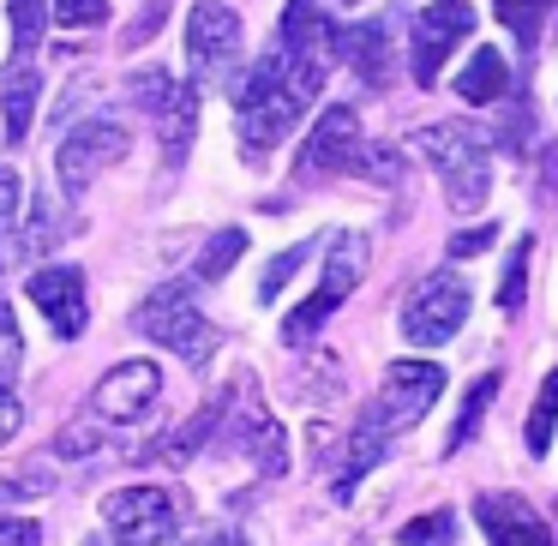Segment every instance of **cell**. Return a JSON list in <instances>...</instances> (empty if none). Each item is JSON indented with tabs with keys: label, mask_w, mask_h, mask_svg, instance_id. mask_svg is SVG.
<instances>
[{
	"label": "cell",
	"mask_w": 558,
	"mask_h": 546,
	"mask_svg": "<svg viewBox=\"0 0 558 546\" xmlns=\"http://www.w3.org/2000/svg\"><path fill=\"white\" fill-rule=\"evenodd\" d=\"M13 61H31V49L43 43V25H49V7L43 0H13Z\"/></svg>",
	"instance_id": "cell-25"
},
{
	"label": "cell",
	"mask_w": 558,
	"mask_h": 546,
	"mask_svg": "<svg viewBox=\"0 0 558 546\" xmlns=\"http://www.w3.org/2000/svg\"><path fill=\"white\" fill-rule=\"evenodd\" d=\"M493 241H498V222H481V229H462V234H450V258H481Z\"/></svg>",
	"instance_id": "cell-33"
},
{
	"label": "cell",
	"mask_w": 558,
	"mask_h": 546,
	"mask_svg": "<svg viewBox=\"0 0 558 546\" xmlns=\"http://www.w3.org/2000/svg\"><path fill=\"white\" fill-rule=\"evenodd\" d=\"M205 546H253V541H246V534L241 529H217V534H210V541Z\"/></svg>",
	"instance_id": "cell-39"
},
{
	"label": "cell",
	"mask_w": 558,
	"mask_h": 546,
	"mask_svg": "<svg viewBox=\"0 0 558 546\" xmlns=\"http://www.w3.org/2000/svg\"><path fill=\"white\" fill-rule=\"evenodd\" d=\"M402 541H409V546H450V541H457V517H450V510L414 517L409 529H402Z\"/></svg>",
	"instance_id": "cell-28"
},
{
	"label": "cell",
	"mask_w": 558,
	"mask_h": 546,
	"mask_svg": "<svg viewBox=\"0 0 558 546\" xmlns=\"http://www.w3.org/2000/svg\"><path fill=\"white\" fill-rule=\"evenodd\" d=\"M133 330L150 337L157 349H174L193 366H205L210 349H217V325L193 306V289H186V282H162L157 294H145V306L133 313Z\"/></svg>",
	"instance_id": "cell-3"
},
{
	"label": "cell",
	"mask_w": 558,
	"mask_h": 546,
	"mask_svg": "<svg viewBox=\"0 0 558 546\" xmlns=\"http://www.w3.org/2000/svg\"><path fill=\"white\" fill-rule=\"evenodd\" d=\"M469 31H474V7H469V0H433L426 13H414V54H409L414 78H421V85H438L450 49H457Z\"/></svg>",
	"instance_id": "cell-11"
},
{
	"label": "cell",
	"mask_w": 558,
	"mask_h": 546,
	"mask_svg": "<svg viewBox=\"0 0 558 546\" xmlns=\"http://www.w3.org/2000/svg\"><path fill=\"white\" fill-rule=\"evenodd\" d=\"M126 150H133L126 126H114V121H85V126H78V133L61 145V157H54V174H61V186L78 198L102 169H114Z\"/></svg>",
	"instance_id": "cell-9"
},
{
	"label": "cell",
	"mask_w": 558,
	"mask_h": 546,
	"mask_svg": "<svg viewBox=\"0 0 558 546\" xmlns=\"http://www.w3.org/2000/svg\"><path fill=\"white\" fill-rule=\"evenodd\" d=\"M505 85H510V66H505V54H498V49H481L457 73V97L462 102H498V97H505Z\"/></svg>",
	"instance_id": "cell-20"
},
{
	"label": "cell",
	"mask_w": 558,
	"mask_h": 546,
	"mask_svg": "<svg viewBox=\"0 0 558 546\" xmlns=\"http://www.w3.org/2000/svg\"><path fill=\"white\" fill-rule=\"evenodd\" d=\"M31 301H37V313L49 318L54 337H85V318H90V301H85V277H78L73 265H49L31 277Z\"/></svg>",
	"instance_id": "cell-14"
},
{
	"label": "cell",
	"mask_w": 558,
	"mask_h": 546,
	"mask_svg": "<svg viewBox=\"0 0 558 546\" xmlns=\"http://www.w3.org/2000/svg\"><path fill=\"white\" fill-rule=\"evenodd\" d=\"M37 97H43V78L31 61H13V73H7V90H0V109H7V138H25L31 121H37Z\"/></svg>",
	"instance_id": "cell-19"
},
{
	"label": "cell",
	"mask_w": 558,
	"mask_h": 546,
	"mask_svg": "<svg viewBox=\"0 0 558 546\" xmlns=\"http://www.w3.org/2000/svg\"><path fill=\"white\" fill-rule=\"evenodd\" d=\"M474 517H481L486 546H558V541H553V529H546V522L529 510V498L486 493L481 505H474Z\"/></svg>",
	"instance_id": "cell-15"
},
{
	"label": "cell",
	"mask_w": 558,
	"mask_h": 546,
	"mask_svg": "<svg viewBox=\"0 0 558 546\" xmlns=\"http://www.w3.org/2000/svg\"><path fill=\"white\" fill-rule=\"evenodd\" d=\"M13 234H19V174L0 169V270L13 258Z\"/></svg>",
	"instance_id": "cell-26"
},
{
	"label": "cell",
	"mask_w": 558,
	"mask_h": 546,
	"mask_svg": "<svg viewBox=\"0 0 558 546\" xmlns=\"http://www.w3.org/2000/svg\"><path fill=\"white\" fill-rule=\"evenodd\" d=\"M330 49H337L342 61L361 73V85H373V90L390 85V25H385V19H366V25H337Z\"/></svg>",
	"instance_id": "cell-16"
},
{
	"label": "cell",
	"mask_w": 558,
	"mask_h": 546,
	"mask_svg": "<svg viewBox=\"0 0 558 546\" xmlns=\"http://www.w3.org/2000/svg\"><path fill=\"white\" fill-rule=\"evenodd\" d=\"M529 258H534V246L522 241L517 253H510V265H505V282H498V306H505V313H517V306H522V282H529Z\"/></svg>",
	"instance_id": "cell-31"
},
{
	"label": "cell",
	"mask_w": 558,
	"mask_h": 546,
	"mask_svg": "<svg viewBox=\"0 0 558 546\" xmlns=\"http://www.w3.org/2000/svg\"><path fill=\"white\" fill-rule=\"evenodd\" d=\"M157 397H162V373H157V366H150V361H121V366L102 373L90 409H97L102 421H114V426H138L150 409H157Z\"/></svg>",
	"instance_id": "cell-13"
},
{
	"label": "cell",
	"mask_w": 558,
	"mask_h": 546,
	"mask_svg": "<svg viewBox=\"0 0 558 546\" xmlns=\"http://www.w3.org/2000/svg\"><path fill=\"white\" fill-rule=\"evenodd\" d=\"M414 150L438 169L450 210H481L486 205V193H493V150H486V138L474 133L469 121L426 126V133H414Z\"/></svg>",
	"instance_id": "cell-2"
},
{
	"label": "cell",
	"mask_w": 558,
	"mask_h": 546,
	"mask_svg": "<svg viewBox=\"0 0 558 546\" xmlns=\"http://www.w3.org/2000/svg\"><path fill=\"white\" fill-rule=\"evenodd\" d=\"M186 61L205 85L234 73L241 61V13H229L222 0H193V13H186Z\"/></svg>",
	"instance_id": "cell-8"
},
{
	"label": "cell",
	"mask_w": 558,
	"mask_h": 546,
	"mask_svg": "<svg viewBox=\"0 0 558 546\" xmlns=\"http://www.w3.org/2000/svg\"><path fill=\"white\" fill-rule=\"evenodd\" d=\"M133 97L145 102L150 114H157V126H162V157H169V169H181V162H186V145H193V126H198V90H193V85H169L162 73H138V78H133Z\"/></svg>",
	"instance_id": "cell-10"
},
{
	"label": "cell",
	"mask_w": 558,
	"mask_h": 546,
	"mask_svg": "<svg viewBox=\"0 0 558 546\" xmlns=\"http://www.w3.org/2000/svg\"><path fill=\"white\" fill-rule=\"evenodd\" d=\"M109 19V0H54V25L61 31H90Z\"/></svg>",
	"instance_id": "cell-30"
},
{
	"label": "cell",
	"mask_w": 558,
	"mask_h": 546,
	"mask_svg": "<svg viewBox=\"0 0 558 546\" xmlns=\"http://www.w3.org/2000/svg\"><path fill=\"white\" fill-rule=\"evenodd\" d=\"M349 169H361V121H354V109L337 102V109H325V121L301 145L294 174L301 181H325V174H349Z\"/></svg>",
	"instance_id": "cell-12"
},
{
	"label": "cell",
	"mask_w": 558,
	"mask_h": 546,
	"mask_svg": "<svg viewBox=\"0 0 558 546\" xmlns=\"http://www.w3.org/2000/svg\"><path fill=\"white\" fill-rule=\"evenodd\" d=\"M246 253V234L241 229H222V234H210V246L198 253V265H193V277L198 282H217V277H229L234 270V258Z\"/></svg>",
	"instance_id": "cell-24"
},
{
	"label": "cell",
	"mask_w": 558,
	"mask_h": 546,
	"mask_svg": "<svg viewBox=\"0 0 558 546\" xmlns=\"http://www.w3.org/2000/svg\"><path fill=\"white\" fill-rule=\"evenodd\" d=\"M0 546H43V522H31V517H0Z\"/></svg>",
	"instance_id": "cell-34"
},
{
	"label": "cell",
	"mask_w": 558,
	"mask_h": 546,
	"mask_svg": "<svg viewBox=\"0 0 558 546\" xmlns=\"http://www.w3.org/2000/svg\"><path fill=\"white\" fill-rule=\"evenodd\" d=\"M19 426H25V409H19V397H13V390L0 385V445H7V438H13Z\"/></svg>",
	"instance_id": "cell-36"
},
{
	"label": "cell",
	"mask_w": 558,
	"mask_h": 546,
	"mask_svg": "<svg viewBox=\"0 0 558 546\" xmlns=\"http://www.w3.org/2000/svg\"><path fill=\"white\" fill-rule=\"evenodd\" d=\"M498 7V19H505L510 31H517L522 43H534L541 37V19H546V0H493Z\"/></svg>",
	"instance_id": "cell-27"
},
{
	"label": "cell",
	"mask_w": 558,
	"mask_h": 546,
	"mask_svg": "<svg viewBox=\"0 0 558 546\" xmlns=\"http://www.w3.org/2000/svg\"><path fill=\"white\" fill-rule=\"evenodd\" d=\"M217 421H222V402H210V409H198L186 426H174V433L162 438V445L150 450V457H157V462H186V457H193V450L210 438V426H217Z\"/></svg>",
	"instance_id": "cell-22"
},
{
	"label": "cell",
	"mask_w": 558,
	"mask_h": 546,
	"mask_svg": "<svg viewBox=\"0 0 558 546\" xmlns=\"http://www.w3.org/2000/svg\"><path fill=\"white\" fill-rule=\"evenodd\" d=\"M186 546H205V541H186Z\"/></svg>",
	"instance_id": "cell-41"
},
{
	"label": "cell",
	"mask_w": 558,
	"mask_h": 546,
	"mask_svg": "<svg viewBox=\"0 0 558 546\" xmlns=\"http://www.w3.org/2000/svg\"><path fill=\"white\" fill-rule=\"evenodd\" d=\"M462 318H469V282L457 270H433L402 301V337L414 349H438V342H450L462 330Z\"/></svg>",
	"instance_id": "cell-6"
},
{
	"label": "cell",
	"mask_w": 558,
	"mask_h": 546,
	"mask_svg": "<svg viewBox=\"0 0 558 546\" xmlns=\"http://www.w3.org/2000/svg\"><path fill=\"white\" fill-rule=\"evenodd\" d=\"M54 481H43L37 469H25V474H13V481H0V498H37V493H49Z\"/></svg>",
	"instance_id": "cell-35"
},
{
	"label": "cell",
	"mask_w": 558,
	"mask_h": 546,
	"mask_svg": "<svg viewBox=\"0 0 558 546\" xmlns=\"http://www.w3.org/2000/svg\"><path fill=\"white\" fill-rule=\"evenodd\" d=\"M102 529L114 546H169L181 534V505L169 486H121L102 498Z\"/></svg>",
	"instance_id": "cell-4"
},
{
	"label": "cell",
	"mask_w": 558,
	"mask_h": 546,
	"mask_svg": "<svg viewBox=\"0 0 558 546\" xmlns=\"http://www.w3.org/2000/svg\"><path fill=\"white\" fill-rule=\"evenodd\" d=\"M385 457V421H378L373 409L361 414V426L349 433V450H342V469H337V481H330V493H337V505H349L354 498V486L366 481V469Z\"/></svg>",
	"instance_id": "cell-18"
},
{
	"label": "cell",
	"mask_w": 558,
	"mask_h": 546,
	"mask_svg": "<svg viewBox=\"0 0 558 546\" xmlns=\"http://www.w3.org/2000/svg\"><path fill=\"white\" fill-rule=\"evenodd\" d=\"M553 426H558V373H546L541 378V397H534L529 421H522V445H529V457H546Z\"/></svg>",
	"instance_id": "cell-21"
},
{
	"label": "cell",
	"mask_w": 558,
	"mask_h": 546,
	"mask_svg": "<svg viewBox=\"0 0 558 546\" xmlns=\"http://www.w3.org/2000/svg\"><path fill=\"white\" fill-rule=\"evenodd\" d=\"M361 277H366V234H337V246H330V265H325V282L313 289V301H301V306L289 313V325H282V342H289V349L313 342L318 325H325V318L337 313L342 301H349Z\"/></svg>",
	"instance_id": "cell-5"
},
{
	"label": "cell",
	"mask_w": 558,
	"mask_h": 546,
	"mask_svg": "<svg viewBox=\"0 0 558 546\" xmlns=\"http://www.w3.org/2000/svg\"><path fill=\"white\" fill-rule=\"evenodd\" d=\"M306 253H313V246H289V253H277V258H270V265H265V277H258V301H277V294H282V282H289L294 270L306 265Z\"/></svg>",
	"instance_id": "cell-29"
},
{
	"label": "cell",
	"mask_w": 558,
	"mask_h": 546,
	"mask_svg": "<svg viewBox=\"0 0 558 546\" xmlns=\"http://www.w3.org/2000/svg\"><path fill=\"white\" fill-rule=\"evenodd\" d=\"M54 450H61V457H85V450H90V426H85V421L66 426V433L54 438Z\"/></svg>",
	"instance_id": "cell-38"
},
{
	"label": "cell",
	"mask_w": 558,
	"mask_h": 546,
	"mask_svg": "<svg viewBox=\"0 0 558 546\" xmlns=\"http://www.w3.org/2000/svg\"><path fill=\"white\" fill-rule=\"evenodd\" d=\"M19 354H25V342H19V318H13V306L0 301V378L19 373Z\"/></svg>",
	"instance_id": "cell-32"
},
{
	"label": "cell",
	"mask_w": 558,
	"mask_h": 546,
	"mask_svg": "<svg viewBox=\"0 0 558 546\" xmlns=\"http://www.w3.org/2000/svg\"><path fill=\"white\" fill-rule=\"evenodd\" d=\"M493 397H498V373H486V378H474L469 385V397H462V414H457V426H450V445L445 450H462L474 438V426L486 421V409H493Z\"/></svg>",
	"instance_id": "cell-23"
},
{
	"label": "cell",
	"mask_w": 558,
	"mask_h": 546,
	"mask_svg": "<svg viewBox=\"0 0 558 546\" xmlns=\"http://www.w3.org/2000/svg\"><path fill=\"white\" fill-rule=\"evenodd\" d=\"M438 397H445V366L438 361H390L373 414L385 421V433H409V426H421L433 414Z\"/></svg>",
	"instance_id": "cell-7"
},
{
	"label": "cell",
	"mask_w": 558,
	"mask_h": 546,
	"mask_svg": "<svg viewBox=\"0 0 558 546\" xmlns=\"http://www.w3.org/2000/svg\"><path fill=\"white\" fill-rule=\"evenodd\" d=\"M54 241V217H49V193L37 198V217H31V253H43V246Z\"/></svg>",
	"instance_id": "cell-37"
},
{
	"label": "cell",
	"mask_w": 558,
	"mask_h": 546,
	"mask_svg": "<svg viewBox=\"0 0 558 546\" xmlns=\"http://www.w3.org/2000/svg\"><path fill=\"white\" fill-rule=\"evenodd\" d=\"M325 90V73L306 61H294V54H265V61L246 73V85L234 90V126H241V150L253 169H265L270 150L282 145V138L301 126L306 102Z\"/></svg>",
	"instance_id": "cell-1"
},
{
	"label": "cell",
	"mask_w": 558,
	"mask_h": 546,
	"mask_svg": "<svg viewBox=\"0 0 558 546\" xmlns=\"http://www.w3.org/2000/svg\"><path fill=\"white\" fill-rule=\"evenodd\" d=\"M234 445H241L246 457L258 462V474H282V469H289V433H282V426L270 421V414L258 409L253 397L241 402V421H234Z\"/></svg>",
	"instance_id": "cell-17"
},
{
	"label": "cell",
	"mask_w": 558,
	"mask_h": 546,
	"mask_svg": "<svg viewBox=\"0 0 558 546\" xmlns=\"http://www.w3.org/2000/svg\"><path fill=\"white\" fill-rule=\"evenodd\" d=\"M337 7H354V0H337Z\"/></svg>",
	"instance_id": "cell-40"
}]
</instances>
